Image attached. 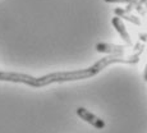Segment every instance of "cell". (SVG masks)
Returning <instances> with one entry per match:
<instances>
[{
    "label": "cell",
    "mask_w": 147,
    "mask_h": 133,
    "mask_svg": "<svg viewBox=\"0 0 147 133\" xmlns=\"http://www.w3.org/2000/svg\"><path fill=\"white\" fill-rule=\"evenodd\" d=\"M0 81L14 82V83H24L27 86L40 88L38 77H33L24 73H14V72H0Z\"/></svg>",
    "instance_id": "obj_1"
},
{
    "label": "cell",
    "mask_w": 147,
    "mask_h": 133,
    "mask_svg": "<svg viewBox=\"0 0 147 133\" xmlns=\"http://www.w3.org/2000/svg\"><path fill=\"white\" fill-rule=\"evenodd\" d=\"M76 111H77V115L81 118L82 120L87 122V123L91 124V126L95 127V128L104 129L106 127V123L102 119H100L98 117H96L95 114H92L91 111H88V110L84 109V107H78Z\"/></svg>",
    "instance_id": "obj_2"
},
{
    "label": "cell",
    "mask_w": 147,
    "mask_h": 133,
    "mask_svg": "<svg viewBox=\"0 0 147 133\" xmlns=\"http://www.w3.org/2000/svg\"><path fill=\"white\" fill-rule=\"evenodd\" d=\"M111 24H113V27L115 28V31L119 33L120 37L124 40V42H125L127 45H129V46H133V41H132V38H131V35H129L128 30H127L124 22L121 21V18H119V17H113Z\"/></svg>",
    "instance_id": "obj_3"
},
{
    "label": "cell",
    "mask_w": 147,
    "mask_h": 133,
    "mask_svg": "<svg viewBox=\"0 0 147 133\" xmlns=\"http://www.w3.org/2000/svg\"><path fill=\"white\" fill-rule=\"evenodd\" d=\"M96 51L98 53H104V54H119V55H124L127 47L123 45H114V44H106V42H100V44H96L95 46Z\"/></svg>",
    "instance_id": "obj_4"
},
{
    "label": "cell",
    "mask_w": 147,
    "mask_h": 133,
    "mask_svg": "<svg viewBox=\"0 0 147 133\" xmlns=\"http://www.w3.org/2000/svg\"><path fill=\"white\" fill-rule=\"evenodd\" d=\"M114 13H115V16H117V17L127 19V21H129L131 23L136 24V26H142V22H141V19L138 18V17L133 16V14H131V13H129V10L121 9V8H117V9L114 10Z\"/></svg>",
    "instance_id": "obj_5"
},
{
    "label": "cell",
    "mask_w": 147,
    "mask_h": 133,
    "mask_svg": "<svg viewBox=\"0 0 147 133\" xmlns=\"http://www.w3.org/2000/svg\"><path fill=\"white\" fill-rule=\"evenodd\" d=\"M106 3H118V4H129L132 0H104Z\"/></svg>",
    "instance_id": "obj_6"
},
{
    "label": "cell",
    "mask_w": 147,
    "mask_h": 133,
    "mask_svg": "<svg viewBox=\"0 0 147 133\" xmlns=\"http://www.w3.org/2000/svg\"><path fill=\"white\" fill-rule=\"evenodd\" d=\"M140 38L142 41H146L147 40V35H146V33H140Z\"/></svg>",
    "instance_id": "obj_7"
},
{
    "label": "cell",
    "mask_w": 147,
    "mask_h": 133,
    "mask_svg": "<svg viewBox=\"0 0 147 133\" xmlns=\"http://www.w3.org/2000/svg\"><path fill=\"white\" fill-rule=\"evenodd\" d=\"M145 81L147 82V63H146V68H145Z\"/></svg>",
    "instance_id": "obj_8"
}]
</instances>
